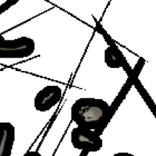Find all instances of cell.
Listing matches in <instances>:
<instances>
[{
	"instance_id": "1",
	"label": "cell",
	"mask_w": 156,
	"mask_h": 156,
	"mask_svg": "<svg viewBox=\"0 0 156 156\" xmlns=\"http://www.w3.org/2000/svg\"><path fill=\"white\" fill-rule=\"evenodd\" d=\"M109 108L108 103L101 98H80L71 106V119L77 126L92 129L101 136L108 125Z\"/></svg>"
},
{
	"instance_id": "2",
	"label": "cell",
	"mask_w": 156,
	"mask_h": 156,
	"mask_svg": "<svg viewBox=\"0 0 156 156\" xmlns=\"http://www.w3.org/2000/svg\"><path fill=\"white\" fill-rule=\"evenodd\" d=\"M36 48L31 37L22 36L15 39H5L0 34V58H24L31 56Z\"/></svg>"
},
{
	"instance_id": "3",
	"label": "cell",
	"mask_w": 156,
	"mask_h": 156,
	"mask_svg": "<svg viewBox=\"0 0 156 156\" xmlns=\"http://www.w3.org/2000/svg\"><path fill=\"white\" fill-rule=\"evenodd\" d=\"M95 27L98 32L101 34L108 44V46L104 51V62L106 64V66L111 69L122 68L126 74H130L133 71V68L130 67L127 60L122 53V51L119 49L115 41L110 37L109 34H108L105 29L103 28L99 22L96 21Z\"/></svg>"
},
{
	"instance_id": "4",
	"label": "cell",
	"mask_w": 156,
	"mask_h": 156,
	"mask_svg": "<svg viewBox=\"0 0 156 156\" xmlns=\"http://www.w3.org/2000/svg\"><path fill=\"white\" fill-rule=\"evenodd\" d=\"M70 141L75 149L87 152H97L103 147L101 136L94 130L84 127H74L70 133Z\"/></svg>"
},
{
	"instance_id": "5",
	"label": "cell",
	"mask_w": 156,
	"mask_h": 156,
	"mask_svg": "<svg viewBox=\"0 0 156 156\" xmlns=\"http://www.w3.org/2000/svg\"><path fill=\"white\" fill-rule=\"evenodd\" d=\"M62 96L59 86L47 85L39 90L34 97V108L37 112L49 111L58 104Z\"/></svg>"
},
{
	"instance_id": "6",
	"label": "cell",
	"mask_w": 156,
	"mask_h": 156,
	"mask_svg": "<svg viewBox=\"0 0 156 156\" xmlns=\"http://www.w3.org/2000/svg\"><path fill=\"white\" fill-rule=\"evenodd\" d=\"M16 140V129L10 122H0V156H11Z\"/></svg>"
},
{
	"instance_id": "7",
	"label": "cell",
	"mask_w": 156,
	"mask_h": 156,
	"mask_svg": "<svg viewBox=\"0 0 156 156\" xmlns=\"http://www.w3.org/2000/svg\"><path fill=\"white\" fill-rule=\"evenodd\" d=\"M136 89L137 90V91L139 92V94H140V96L142 97V98L144 99V101H145V103L147 104V105L148 106V108H150L151 112H152L153 115H154V117L156 118V105L155 103L154 102V101L152 100L151 97L149 95V94L147 93V91L146 90V89L144 88V86L142 85V83H140V81L139 80V79H136V81L134 82V84H133Z\"/></svg>"
},
{
	"instance_id": "8",
	"label": "cell",
	"mask_w": 156,
	"mask_h": 156,
	"mask_svg": "<svg viewBox=\"0 0 156 156\" xmlns=\"http://www.w3.org/2000/svg\"><path fill=\"white\" fill-rule=\"evenodd\" d=\"M17 2V0H7L6 2L2 3V5H0V15L3 13L5 11L7 10L9 8H10L12 5L16 4Z\"/></svg>"
},
{
	"instance_id": "9",
	"label": "cell",
	"mask_w": 156,
	"mask_h": 156,
	"mask_svg": "<svg viewBox=\"0 0 156 156\" xmlns=\"http://www.w3.org/2000/svg\"><path fill=\"white\" fill-rule=\"evenodd\" d=\"M23 156H42L37 151H28L23 154Z\"/></svg>"
},
{
	"instance_id": "10",
	"label": "cell",
	"mask_w": 156,
	"mask_h": 156,
	"mask_svg": "<svg viewBox=\"0 0 156 156\" xmlns=\"http://www.w3.org/2000/svg\"><path fill=\"white\" fill-rule=\"evenodd\" d=\"M112 156H135L132 153L129 152H117L114 154Z\"/></svg>"
},
{
	"instance_id": "11",
	"label": "cell",
	"mask_w": 156,
	"mask_h": 156,
	"mask_svg": "<svg viewBox=\"0 0 156 156\" xmlns=\"http://www.w3.org/2000/svg\"><path fill=\"white\" fill-rule=\"evenodd\" d=\"M88 154L89 153L87 152V151H81V153H80L79 156H87L88 155Z\"/></svg>"
}]
</instances>
